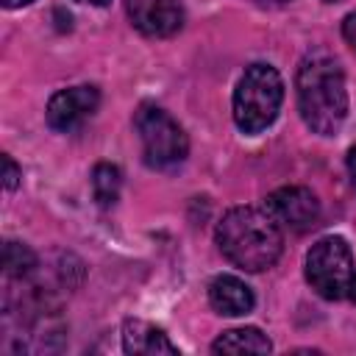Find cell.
Returning <instances> with one entry per match:
<instances>
[{
    "mask_svg": "<svg viewBox=\"0 0 356 356\" xmlns=\"http://www.w3.org/2000/svg\"><path fill=\"white\" fill-rule=\"evenodd\" d=\"M3 267H6L8 275L25 278V275L33 273V267H36V253H33L28 245H22V242L8 239V242L3 245Z\"/></svg>",
    "mask_w": 356,
    "mask_h": 356,
    "instance_id": "obj_13",
    "label": "cell"
},
{
    "mask_svg": "<svg viewBox=\"0 0 356 356\" xmlns=\"http://www.w3.org/2000/svg\"><path fill=\"white\" fill-rule=\"evenodd\" d=\"M78 3H92V6H106L108 0H78Z\"/></svg>",
    "mask_w": 356,
    "mask_h": 356,
    "instance_id": "obj_18",
    "label": "cell"
},
{
    "mask_svg": "<svg viewBox=\"0 0 356 356\" xmlns=\"http://www.w3.org/2000/svg\"><path fill=\"white\" fill-rule=\"evenodd\" d=\"M264 209L281 228H289L295 234L314 228L323 214L317 195L306 186H281V189L270 192Z\"/></svg>",
    "mask_w": 356,
    "mask_h": 356,
    "instance_id": "obj_6",
    "label": "cell"
},
{
    "mask_svg": "<svg viewBox=\"0 0 356 356\" xmlns=\"http://www.w3.org/2000/svg\"><path fill=\"white\" fill-rule=\"evenodd\" d=\"M345 167H348V178H350V186L356 189V145L348 150V156H345Z\"/></svg>",
    "mask_w": 356,
    "mask_h": 356,
    "instance_id": "obj_16",
    "label": "cell"
},
{
    "mask_svg": "<svg viewBox=\"0 0 356 356\" xmlns=\"http://www.w3.org/2000/svg\"><path fill=\"white\" fill-rule=\"evenodd\" d=\"M211 350L214 353H270L273 345L259 328H231L214 339Z\"/></svg>",
    "mask_w": 356,
    "mask_h": 356,
    "instance_id": "obj_11",
    "label": "cell"
},
{
    "mask_svg": "<svg viewBox=\"0 0 356 356\" xmlns=\"http://www.w3.org/2000/svg\"><path fill=\"white\" fill-rule=\"evenodd\" d=\"M122 348H125V353H142V356L178 353V348L170 342V337L145 320H125L122 323Z\"/></svg>",
    "mask_w": 356,
    "mask_h": 356,
    "instance_id": "obj_10",
    "label": "cell"
},
{
    "mask_svg": "<svg viewBox=\"0 0 356 356\" xmlns=\"http://www.w3.org/2000/svg\"><path fill=\"white\" fill-rule=\"evenodd\" d=\"M342 36H345V42L353 47V53H356V11L345 17V22H342Z\"/></svg>",
    "mask_w": 356,
    "mask_h": 356,
    "instance_id": "obj_15",
    "label": "cell"
},
{
    "mask_svg": "<svg viewBox=\"0 0 356 356\" xmlns=\"http://www.w3.org/2000/svg\"><path fill=\"white\" fill-rule=\"evenodd\" d=\"M306 281L325 300L356 303L353 250L342 236H323L306 253Z\"/></svg>",
    "mask_w": 356,
    "mask_h": 356,
    "instance_id": "obj_4",
    "label": "cell"
},
{
    "mask_svg": "<svg viewBox=\"0 0 356 356\" xmlns=\"http://www.w3.org/2000/svg\"><path fill=\"white\" fill-rule=\"evenodd\" d=\"M295 95L298 111L314 134L331 136L339 131L348 114V89L345 72L331 53L314 50L303 56L295 75Z\"/></svg>",
    "mask_w": 356,
    "mask_h": 356,
    "instance_id": "obj_1",
    "label": "cell"
},
{
    "mask_svg": "<svg viewBox=\"0 0 356 356\" xmlns=\"http://www.w3.org/2000/svg\"><path fill=\"white\" fill-rule=\"evenodd\" d=\"M220 253L245 273L270 270L284 253L281 225L267 214V209L236 206L222 214L214 231Z\"/></svg>",
    "mask_w": 356,
    "mask_h": 356,
    "instance_id": "obj_2",
    "label": "cell"
},
{
    "mask_svg": "<svg viewBox=\"0 0 356 356\" xmlns=\"http://www.w3.org/2000/svg\"><path fill=\"white\" fill-rule=\"evenodd\" d=\"M284 103V81L270 64H250L234 89V122L242 134L270 128Z\"/></svg>",
    "mask_w": 356,
    "mask_h": 356,
    "instance_id": "obj_3",
    "label": "cell"
},
{
    "mask_svg": "<svg viewBox=\"0 0 356 356\" xmlns=\"http://www.w3.org/2000/svg\"><path fill=\"white\" fill-rule=\"evenodd\" d=\"M134 128L142 142V159L153 170L175 167L189 153V139L184 128L156 103H142L134 114Z\"/></svg>",
    "mask_w": 356,
    "mask_h": 356,
    "instance_id": "obj_5",
    "label": "cell"
},
{
    "mask_svg": "<svg viewBox=\"0 0 356 356\" xmlns=\"http://www.w3.org/2000/svg\"><path fill=\"white\" fill-rule=\"evenodd\" d=\"M28 3H33V0H3L6 8H19V6H28Z\"/></svg>",
    "mask_w": 356,
    "mask_h": 356,
    "instance_id": "obj_17",
    "label": "cell"
},
{
    "mask_svg": "<svg viewBox=\"0 0 356 356\" xmlns=\"http://www.w3.org/2000/svg\"><path fill=\"white\" fill-rule=\"evenodd\" d=\"M100 106V92L97 86H70V89H61L50 97L47 103V125L53 131H61V134H70L75 131L78 125H83V120H89Z\"/></svg>",
    "mask_w": 356,
    "mask_h": 356,
    "instance_id": "obj_7",
    "label": "cell"
},
{
    "mask_svg": "<svg viewBox=\"0 0 356 356\" xmlns=\"http://www.w3.org/2000/svg\"><path fill=\"white\" fill-rule=\"evenodd\" d=\"M125 11L131 25L150 39L172 36L184 25L181 0H125Z\"/></svg>",
    "mask_w": 356,
    "mask_h": 356,
    "instance_id": "obj_8",
    "label": "cell"
},
{
    "mask_svg": "<svg viewBox=\"0 0 356 356\" xmlns=\"http://www.w3.org/2000/svg\"><path fill=\"white\" fill-rule=\"evenodd\" d=\"M209 303L217 314L242 317L256 306V298H253V289L242 278L225 273V275H217L209 284Z\"/></svg>",
    "mask_w": 356,
    "mask_h": 356,
    "instance_id": "obj_9",
    "label": "cell"
},
{
    "mask_svg": "<svg viewBox=\"0 0 356 356\" xmlns=\"http://www.w3.org/2000/svg\"><path fill=\"white\" fill-rule=\"evenodd\" d=\"M273 3H289V0H273Z\"/></svg>",
    "mask_w": 356,
    "mask_h": 356,
    "instance_id": "obj_19",
    "label": "cell"
},
{
    "mask_svg": "<svg viewBox=\"0 0 356 356\" xmlns=\"http://www.w3.org/2000/svg\"><path fill=\"white\" fill-rule=\"evenodd\" d=\"M120 186H122V172H120L117 164H108V161L95 164V170H92V195L103 209L117 203Z\"/></svg>",
    "mask_w": 356,
    "mask_h": 356,
    "instance_id": "obj_12",
    "label": "cell"
},
{
    "mask_svg": "<svg viewBox=\"0 0 356 356\" xmlns=\"http://www.w3.org/2000/svg\"><path fill=\"white\" fill-rule=\"evenodd\" d=\"M19 178H22V172H19V167L14 164V159H11V156H3V186H6L8 192L17 189Z\"/></svg>",
    "mask_w": 356,
    "mask_h": 356,
    "instance_id": "obj_14",
    "label": "cell"
}]
</instances>
